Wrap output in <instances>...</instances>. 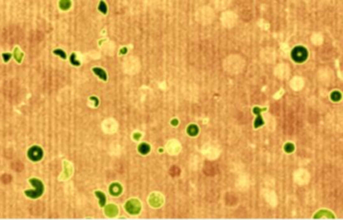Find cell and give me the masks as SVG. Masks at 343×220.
<instances>
[{
	"instance_id": "cell-1",
	"label": "cell",
	"mask_w": 343,
	"mask_h": 220,
	"mask_svg": "<svg viewBox=\"0 0 343 220\" xmlns=\"http://www.w3.org/2000/svg\"><path fill=\"white\" fill-rule=\"evenodd\" d=\"M30 184L34 187V190H25L24 194L27 197L31 198V199H36V198L40 197L44 192V183L37 178H30L29 179Z\"/></svg>"
},
{
	"instance_id": "cell-2",
	"label": "cell",
	"mask_w": 343,
	"mask_h": 220,
	"mask_svg": "<svg viewBox=\"0 0 343 220\" xmlns=\"http://www.w3.org/2000/svg\"><path fill=\"white\" fill-rule=\"evenodd\" d=\"M291 56H292V60L295 62L301 63V62H304L307 60L308 52H307V49L305 47H303V46H297V47H295L292 50V52H291Z\"/></svg>"
},
{
	"instance_id": "cell-3",
	"label": "cell",
	"mask_w": 343,
	"mask_h": 220,
	"mask_svg": "<svg viewBox=\"0 0 343 220\" xmlns=\"http://www.w3.org/2000/svg\"><path fill=\"white\" fill-rule=\"evenodd\" d=\"M27 156L29 160L33 161V162H37V161H40L42 157H44V151H42L39 146H32L29 148Z\"/></svg>"
},
{
	"instance_id": "cell-4",
	"label": "cell",
	"mask_w": 343,
	"mask_h": 220,
	"mask_svg": "<svg viewBox=\"0 0 343 220\" xmlns=\"http://www.w3.org/2000/svg\"><path fill=\"white\" fill-rule=\"evenodd\" d=\"M125 209L130 214H138L141 210L140 202L137 199H131L125 204Z\"/></svg>"
},
{
	"instance_id": "cell-5",
	"label": "cell",
	"mask_w": 343,
	"mask_h": 220,
	"mask_svg": "<svg viewBox=\"0 0 343 220\" xmlns=\"http://www.w3.org/2000/svg\"><path fill=\"white\" fill-rule=\"evenodd\" d=\"M93 73L95 74H97L101 79L105 80V82H107V79H108V75H107V73L103 69H101V67H98V66L93 67Z\"/></svg>"
},
{
	"instance_id": "cell-6",
	"label": "cell",
	"mask_w": 343,
	"mask_h": 220,
	"mask_svg": "<svg viewBox=\"0 0 343 220\" xmlns=\"http://www.w3.org/2000/svg\"><path fill=\"white\" fill-rule=\"evenodd\" d=\"M106 214L108 215V216L110 217H113V216H116L118 213V208L117 206L114 205V204H110L106 207V210H105Z\"/></svg>"
},
{
	"instance_id": "cell-7",
	"label": "cell",
	"mask_w": 343,
	"mask_h": 220,
	"mask_svg": "<svg viewBox=\"0 0 343 220\" xmlns=\"http://www.w3.org/2000/svg\"><path fill=\"white\" fill-rule=\"evenodd\" d=\"M110 193L112 194V195L114 196H118L120 193L122 192V186L118 184V183H114L110 186V189H109Z\"/></svg>"
},
{
	"instance_id": "cell-8",
	"label": "cell",
	"mask_w": 343,
	"mask_h": 220,
	"mask_svg": "<svg viewBox=\"0 0 343 220\" xmlns=\"http://www.w3.org/2000/svg\"><path fill=\"white\" fill-rule=\"evenodd\" d=\"M150 150H151V148H150V146L148 145V144H146V143L140 144L139 147H138L139 153L142 154V155H147L149 152H150Z\"/></svg>"
},
{
	"instance_id": "cell-9",
	"label": "cell",
	"mask_w": 343,
	"mask_h": 220,
	"mask_svg": "<svg viewBox=\"0 0 343 220\" xmlns=\"http://www.w3.org/2000/svg\"><path fill=\"white\" fill-rule=\"evenodd\" d=\"M95 195L97 196V198H99V204H100L101 207H104L105 204H106V196L105 194L103 193L102 191H96L95 192Z\"/></svg>"
},
{
	"instance_id": "cell-10",
	"label": "cell",
	"mask_w": 343,
	"mask_h": 220,
	"mask_svg": "<svg viewBox=\"0 0 343 220\" xmlns=\"http://www.w3.org/2000/svg\"><path fill=\"white\" fill-rule=\"evenodd\" d=\"M198 132H199V130L195 125H190L187 127V134L189 135V136H196V135L198 134Z\"/></svg>"
},
{
	"instance_id": "cell-11",
	"label": "cell",
	"mask_w": 343,
	"mask_h": 220,
	"mask_svg": "<svg viewBox=\"0 0 343 220\" xmlns=\"http://www.w3.org/2000/svg\"><path fill=\"white\" fill-rule=\"evenodd\" d=\"M53 53L55 54V56H61L63 60H67V53H66L65 50H63L61 48H55V49H53Z\"/></svg>"
},
{
	"instance_id": "cell-12",
	"label": "cell",
	"mask_w": 343,
	"mask_h": 220,
	"mask_svg": "<svg viewBox=\"0 0 343 220\" xmlns=\"http://www.w3.org/2000/svg\"><path fill=\"white\" fill-rule=\"evenodd\" d=\"M263 125H264L263 118L261 117V114H258V116H257V119L254 122V128H259V127L263 126Z\"/></svg>"
},
{
	"instance_id": "cell-13",
	"label": "cell",
	"mask_w": 343,
	"mask_h": 220,
	"mask_svg": "<svg viewBox=\"0 0 343 220\" xmlns=\"http://www.w3.org/2000/svg\"><path fill=\"white\" fill-rule=\"evenodd\" d=\"M70 61L74 66H80L81 65V61H79L76 60V53H72L70 56Z\"/></svg>"
},
{
	"instance_id": "cell-14",
	"label": "cell",
	"mask_w": 343,
	"mask_h": 220,
	"mask_svg": "<svg viewBox=\"0 0 343 220\" xmlns=\"http://www.w3.org/2000/svg\"><path fill=\"white\" fill-rule=\"evenodd\" d=\"M98 9L99 11H101L103 14H107V12H108V8H107V5L104 1L100 2V4H99V6H98Z\"/></svg>"
},
{
	"instance_id": "cell-15",
	"label": "cell",
	"mask_w": 343,
	"mask_h": 220,
	"mask_svg": "<svg viewBox=\"0 0 343 220\" xmlns=\"http://www.w3.org/2000/svg\"><path fill=\"white\" fill-rule=\"evenodd\" d=\"M331 100L333 101H339L341 100V94L338 91H334L331 94Z\"/></svg>"
},
{
	"instance_id": "cell-16",
	"label": "cell",
	"mask_w": 343,
	"mask_h": 220,
	"mask_svg": "<svg viewBox=\"0 0 343 220\" xmlns=\"http://www.w3.org/2000/svg\"><path fill=\"white\" fill-rule=\"evenodd\" d=\"M14 56H15V60L16 61L18 62H21V58H22L23 54L20 52V49L18 47H15V52H14Z\"/></svg>"
},
{
	"instance_id": "cell-17",
	"label": "cell",
	"mask_w": 343,
	"mask_h": 220,
	"mask_svg": "<svg viewBox=\"0 0 343 220\" xmlns=\"http://www.w3.org/2000/svg\"><path fill=\"white\" fill-rule=\"evenodd\" d=\"M72 2L71 1H61L59 2V7L62 8L63 10H67L71 7Z\"/></svg>"
},
{
	"instance_id": "cell-18",
	"label": "cell",
	"mask_w": 343,
	"mask_h": 220,
	"mask_svg": "<svg viewBox=\"0 0 343 220\" xmlns=\"http://www.w3.org/2000/svg\"><path fill=\"white\" fill-rule=\"evenodd\" d=\"M285 151L288 152V153H291V152L294 151V146L292 145V144H290V143L286 144V145H285Z\"/></svg>"
},
{
	"instance_id": "cell-19",
	"label": "cell",
	"mask_w": 343,
	"mask_h": 220,
	"mask_svg": "<svg viewBox=\"0 0 343 220\" xmlns=\"http://www.w3.org/2000/svg\"><path fill=\"white\" fill-rule=\"evenodd\" d=\"M2 57L5 62H8V61L10 60L11 57V53H2Z\"/></svg>"
},
{
	"instance_id": "cell-20",
	"label": "cell",
	"mask_w": 343,
	"mask_h": 220,
	"mask_svg": "<svg viewBox=\"0 0 343 220\" xmlns=\"http://www.w3.org/2000/svg\"><path fill=\"white\" fill-rule=\"evenodd\" d=\"M127 52V48H123L121 49V53H126Z\"/></svg>"
}]
</instances>
